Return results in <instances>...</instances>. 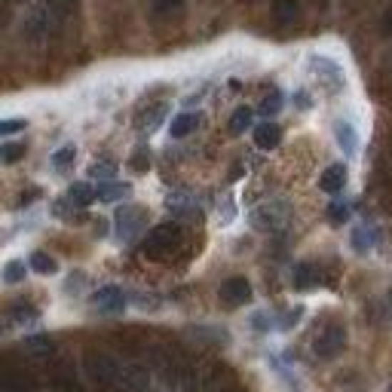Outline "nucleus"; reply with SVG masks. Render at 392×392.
I'll use <instances>...</instances> for the list:
<instances>
[{
  "label": "nucleus",
  "instance_id": "1",
  "mask_svg": "<svg viewBox=\"0 0 392 392\" xmlns=\"http://www.w3.org/2000/svg\"><path fill=\"white\" fill-rule=\"evenodd\" d=\"M178 245H181V227L178 224H160L148 233L141 252H144V257H150V261H163V257H169Z\"/></svg>",
  "mask_w": 392,
  "mask_h": 392
},
{
  "label": "nucleus",
  "instance_id": "2",
  "mask_svg": "<svg viewBox=\"0 0 392 392\" xmlns=\"http://www.w3.org/2000/svg\"><path fill=\"white\" fill-rule=\"evenodd\" d=\"M288 202L282 200H270L264 205H257V209L252 212V227L254 230H264V233H276L282 230V227L288 224Z\"/></svg>",
  "mask_w": 392,
  "mask_h": 392
},
{
  "label": "nucleus",
  "instance_id": "3",
  "mask_svg": "<svg viewBox=\"0 0 392 392\" xmlns=\"http://www.w3.org/2000/svg\"><path fill=\"white\" fill-rule=\"evenodd\" d=\"M144 221H148V212L138 209V205H126V209L117 212V236L120 239H135Z\"/></svg>",
  "mask_w": 392,
  "mask_h": 392
},
{
  "label": "nucleus",
  "instance_id": "4",
  "mask_svg": "<svg viewBox=\"0 0 392 392\" xmlns=\"http://www.w3.org/2000/svg\"><path fill=\"white\" fill-rule=\"evenodd\" d=\"M309 71H313V74L322 80V83L328 86V89H340L344 86V71H340V65L334 58H325V56H313L309 58Z\"/></svg>",
  "mask_w": 392,
  "mask_h": 392
},
{
  "label": "nucleus",
  "instance_id": "5",
  "mask_svg": "<svg viewBox=\"0 0 392 392\" xmlns=\"http://www.w3.org/2000/svg\"><path fill=\"white\" fill-rule=\"evenodd\" d=\"M344 344H346V331H344V328H337V325H331V328H325V331L316 337L313 353L319 359H331V356H337L340 349H344Z\"/></svg>",
  "mask_w": 392,
  "mask_h": 392
},
{
  "label": "nucleus",
  "instance_id": "6",
  "mask_svg": "<svg viewBox=\"0 0 392 392\" xmlns=\"http://www.w3.org/2000/svg\"><path fill=\"white\" fill-rule=\"evenodd\" d=\"M221 301L227 306H242L252 301V285L249 279H242V276H233V279H227L221 285Z\"/></svg>",
  "mask_w": 392,
  "mask_h": 392
},
{
  "label": "nucleus",
  "instance_id": "7",
  "mask_svg": "<svg viewBox=\"0 0 392 392\" xmlns=\"http://www.w3.org/2000/svg\"><path fill=\"white\" fill-rule=\"evenodd\" d=\"M92 304H96L101 313H123V309H126V294H123V288H117V285H105L92 294Z\"/></svg>",
  "mask_w": 392,
  "mask_h": 392
},
{
  "label": "nucleus",
  "instance_id": "8",
  "mask_svg": "<svg viewBox=\"0 0 392 392\" xmlns=\"http://www.w3.org/2000/svg\"><path fill=\"white\" fill-rule=\"evenodd\" d=\"M86 368H89V377L98 380V383H117V371L120 365L108 356H89L86 359Z\"/></svg>",
  "mask_w": 392,
  "mask_h": 392
},
{
  "label": "nucleus",
  "instance_id": "9",
  "mask_svg": "<svg viewBox=\"0 0 392 392\" xmlns=\"http://www.w3.org/2000/svg\"><path fill=\"white\" fill-rule=\"evenodd\" d=\"M334 135H337V144H340V150H344L346 157H353V153L359 150V132H356V126L349 120H337L334 123Z\"/></svg>",
  "mask_w": 392,
  "mask_h": 392
},
{
  "label": "nucleus",
  "instance_id": "10",
  "mask_svg": "<svg viewBox=\"0 0 392 392\" xmlns=\"http://www.w3.org/2000/svg\"><path fill=\"white\" fill-rule=\"evenodd\" d=\"M166 113H169V105H166V101H160V105H150V108H144L138 117H135V126H138L141 132H153L163 120H166Z\"/></svg>",
  "mask_w": 392,
  "mask_h": 392
},
{
  "label": "nucleus",
  "instance_id": "11",
  "mask_svg": "<svg viewBox=\"0 0 392 392\" xmlns=\"http://www.w3.org/2000/svg\"><path fill=\"white\" fill-rule=\"evenodd\" d=\"M319 187L325 193H340L346 187V166L344 163H334V166H328L322 172V178H319Z\"/></svg>",
  "mask_w": 392,
  "mask_h": 392
},
{
  "label": "nucleus",
  "instance_id": "12",
  "mask_svg": "<svg viewBox=\"0 0 392 392\" xmlns=\"http://www.w3.org/2000/svg\"><path fill=\"white\" fill-rule=\"evenodd\" d=\"M117 383L123 389H129V392H144V389H148V374H144L141 368H135V365H126V368L117 371Z\"/></svg>",
  "mask_w": 392,
  "mask_h": 392
},
{
  "label": "nucleus",
  "instance_id": "13",
  "mask_svg": "<svg viewBox=\"0 0 392 392\" xmlns=\"http://www.w3.org/2000/svg\"><path fill=\"white\" fill-rule=\"evenodd\" d=\"M92 200H96V187H92V184H86V181L71 184V187H68V196H65V202L74 205V209H86Z\"/></svg>",
  "mask_w": 392,
  "mask_h": 392
},
{
  "label": "nucleus",
  "instance_id": "14",
  "mask_svg": "<svg viewBox=\"0 0 392 392\" xmlns=\"http://www.w3.org/2000/svg\"><path fill=\"white\" fill-rule=\"evenodd\" d=\"M200 113H193V110H184V113H178V117L172 120V126H169V132H172V138H187L190 132L200 126Z\"/></svg>",
  "mask_w": 392,
  "mask_h": 392
},
{
  "label": "nucleus",
  "instance_id": "15",
  "mask_svg": "<svg viewBox=\"0 0 392 392\" xmlns=\"http://www.w3.org/2000/svg\"><path fill=\"white\" fill-rule=\"evenodd\" d=\"M279 138H282V132L276 123H261V126H254V144L261 150H273L276 144H279Z\"/></svg>",
  "mask_w": 392,
  "mask_h": 392
},
{
  "label": "nucleus",
  "instance_id": "16",
  "mask_svg": "<svg viewBox=\"0 0 392 392\" xmlns=\"http://www.w3.org/2000/svg\"><path fill=\"white\" fill-rule=\"evenodd\" d=\"M129 184H120V181H101L98 190H96V200L101 202H113V200H123V196H129Z\"/></svg>",
  "mask_w": 392,
  "mask_h": 392
},
{
  "label": "nucleus",
  "instance_id": "17",
  "mask_svg": "<svg viewBox=\"0 0 392 392\" xmlns=\"http://www.w3.org/2000/svg\"><path fill=\"white\" fill-rule=\"evenodd\" d=\"M292 279H294V288L306 292V288H316V285H319V270H316L313 264H297Z\"/></svg>",
  "mask_w": 392,
  "mask_h": 392
},
{
  "label": "nucleus",
  "instance_id": "18",
  "mask_svg": "<svg viewBox=\"0 0 392 392\" xmlns=\"http://www.w3.org/2000/svg\"><path fill=\"white\" fill-rule=\"evenodd\" d=\"M28 267L34 273H40V276H53L56 270H58V264H56V257H49L46 252H31V257H28Z\"/></svg>",
  "mask_w": 392,
  "mask_h": 392
},
{
  "label": "nucleus",
  "instance_id": "19",
  "mask_svg": "<svg viewBox=\"0 0 392 392\" xmlns=\"http://www.w3.org/2000/svg\"><path fill=\"white\" fill-rule=\"evenodd\" d=\"M273 16L279 25H292L297 16V0H276L273 4Z\"/></svg>",
  "mask_w": 392,
  "mask_h": 392
},
{
  "label": "nucleus",
  "instance_id": "20",
  "mask_svg": "<svg viewBox=\"0 0 392 392\" xmlns=\"http://www.w3.org/2000/svg\"><path fill=\"white\" fill-rule=\"evenodd\" d=\"M252 120H254V110L252 108H239L230 117V132L233 135H242V132H249L252 129Z\"/></svg>",
  "mask_w": 392,
  "mask_h": 392
},
{
  "label": "nucleus",
  "instance_id": "21",
  "mask_svg": "<svg viewBox=\"0 0 392 392\" xmlns=\"http://www.w3.org/2000/svg\"><path fill=\"white\" fill-rule=\"evenodd\" d=\"M374 242H377V230L374 227H359V230L353 233V245H356V252H368V249H374Z\"/></svg>",
  "mask_w": 392,
  "mask_h": 392
},
{
  "label": "nucleus",
  "instance_id": "22",
  "mask_svg": "<svg viewBox=\"0 0 392 392\" xmlns=\"http://www.w3.org/2000/svg\"><path fill=\"white\" fill-rule=\"evenodd\" d=\"M166 205H169V212H175V215H190L196 209L187 193H172L169 200H166Z\"/></svg>",
  "mask_w": 392,
  "mask_h": 392
},
{
  "label": "nucleus",
  "instance_id": "23",
  "mask_svg": "<svg viewBox=\"0 0 392 392\" xmlns=\"http://www.w3.org/2000/svg\"><path fill=\"white\" fill-rule=\"evenodd\" d=\"M22 157H25V144H22V141L0 144V163H19Z\"/></svg>",
  "mask_w": 392,
  "mask_h": 392
},
{
  "label": "nucleus",
  "instance_id": "24",
  "mask_svg": "<svg viewBox=\"0 0 392 392\" xmlns=\"http://www.w3.org/2000/svg\"><path fill=\"white\" fill-rule=\"evenodd\" d=\"M49 163H53V169H58V172H65V169L71 166V163H74V148H71V144H68V148H61V150H56V153H53V160H49Z\"/></svg>",
  "mask_w": 392,
  "mask_h": 392
},
{
  "label": "nucleus",
  "instance_id": "25",
  "mask_svg": "<svg viewBox=\"0 0 392 392\" xmlns=\"http://www.w3.org/2000/svg\"><path fill=\"white\" fill-rule=\"evenodd\" d=\"M282 110V92H270L264 101H261V113L264 117H273V113Z\"/></svg>",
  "mask_w": 392,
  "mask_h": 392
},
{
  "label": "nucleus",
  "instance_id": "26",
  "mask_svg": "<svg viewBox=\"0 0 392 392\" xmlns=\"http://www.w3.org/2000/svg\"><path fill=\"white\" fill-rule=\"evenodd\" d=\"M22 279H25V264L22 261H9L6 270H4V282L16 285V282H22Z\"/></svg>",
  "mask_w": 392,
  "mask_h": 392
},
{
  "label": "nucleus",
  "instance_id": "27",
  "mask_svg": "<svg viewBox=\"0 0 392 392\" xmlns=\"http://www.w3.org/2000/svg\"><path fill=\"white\" fill-rule=\"evenodd\" d=\"M89 175L92 178H98V181H113V175H117V166H113V163H96V166L89 169Z\"/></svg>",
  "mask_w": 392,
  "mask_h": 392
},
{
  "label": "nucleus",
  "instance_id": "28",
  "mask_svg": "<svg viewBox=\"0 0 392 392\" xmlns=\"http://www.w3.org/2000/svg\"><path fill=\"white\" fill-rule=\"evenodd\" d=\"M25 129V120H0V138H6V135H16V132H22Z\"/></svg>",
  "mask_w": 392,
  "mask_h": 392
},
{
  "label": "nucleus",
  "instance_id": "29",
  "mask_svg": "<svg viewBox=\"0 0 392 392\" xmlns=\"http://www.w3.org/2000/svg\"><path fill=\"white\" fill-rule=\"evenodd\" d=\"M349 218V205H344V202H334L331 205V221L334 224H340V221H346Z\"/></svg>",
  "mask_w": 392,
  "mask_h": 392
},
{
  "label": "nucleus",
  "instance_id": "30",
  "mask_svg": "<svg viewBox=\"0 0 392 392\" xmlns=\"http://www.w3.org/2000/svg\"><path fill=\"white\" fill-rule=\"evenodd\" d=\"M175 4H178V0H153V6H157L160 13H163V9H172Z\"/></svg>",
  "mask_w": 392,
  "mask_h": 392
},
{
  "label": "nucleus",
  "instance_id": "31",
  "mask_svg": "<svg viewBox=\"0 0 392 392\" xmlns=\"http://www.w3.org/2000/svg\"><path fill=\"white\" fill-rule=\"evenodd\" d=\"M294 101H297V108H309V96H306V92H297Z\"/></svg>",
  "mask_w": 392,
  "mask_h": 392
},
{
  "label": "nucleus",
  "instance_id": "32",
  "mask_svg": "<svg viewBox=\"0 0 392 392\" xmlns=\"http://www.w3.org/2000/svg\"><path fill=\"white\" fill-rule=\"evenodd\" d=\"M56 4H58V6H71V4H74V0H56Z\"/></svg>",
  "mask_w": 392,
  "mask_h": 392
}]
</instances>
